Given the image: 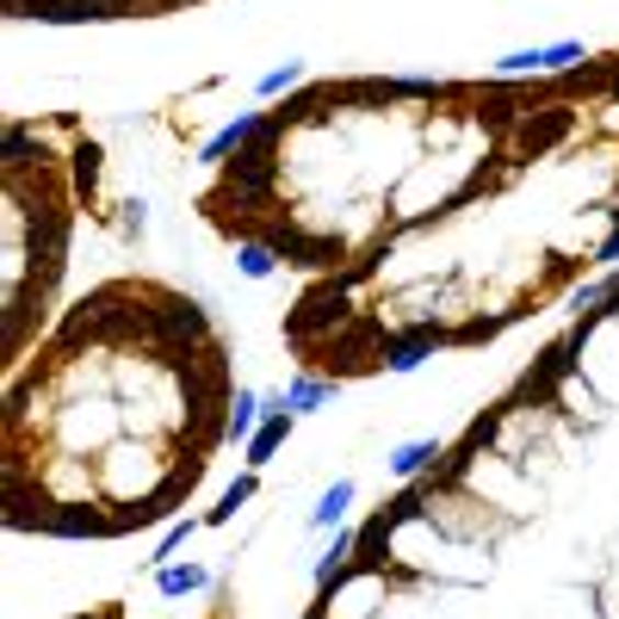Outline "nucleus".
<instances>
[{"mask_svg": "<svg viewBox=\"0 0 619 619\" xmlns=\"http://www.w3.org/2000/svg\"><path fill=\"white\" fill-rule=\"evenodd\" d=\"M224 335L155 279H112L7 384V520L119 539L168 520L236 434Z\"/></svg>", "mask_w": 619, "mask_h": 619, "instance_id": "1", "label": "nucleus"}, {"mask_svg": "<svg viewBox=\"0 0 619 619\" xmlns=\"http://www.w3.org/2000/svg\"><path fill=\"white\" fill-rule=\"evenodd\" d=\"M199 7V0H7L13 19H50V25H81V19H161Z\"/></svg>", "mask_w": 619, "mask_h": 619, "instance_id": "2", "label": "nucleus"}, {"mask_svg": "<svg viewBox=\"0 0 619 619\" xmlns=\"http://www.w3.org/2000/svg\"><path fill=\"white\" fill-rule=\"evenodd\" d=\"M161 588H168V595H180V588H199V570H168V576H161Z\"/></svg>", "mask_w": 619, "mask_h": 619, "instance_id": "3", "label": "nucleus"}]
</instances>
